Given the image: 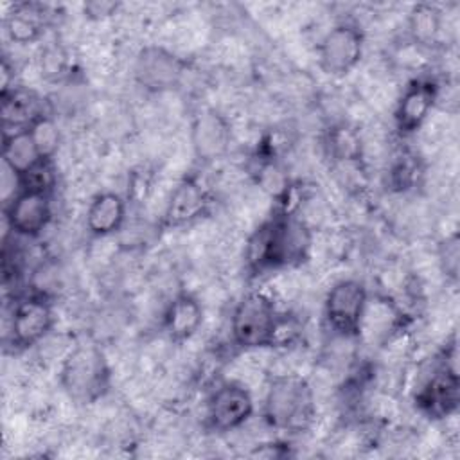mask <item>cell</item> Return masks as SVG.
Segmentation results:
<instances>
[{
	"instance_id": "1",
	"label": "cell",
	"mask_w": 460,
	"mask_h": 460,
	"mask_svg": "<svg viewBox=\"0 0 460 460\" xmlns=\"http://www.w3.org/2000/svg\"><path fill=\"white\" fill-rule=\"evenodd\" d=\"M277 203L244 244V268L253 279L302 262L309 250L311 239L305 225L286 203Z\"/></svg>"
},
{
	"instance_id": "8",
	"label": "cell",
	"mask_w": 460,
	"mask_h": 460,
	"mask_svg": "<svg viewBox=\"0 0 460 460\" xmlns=\"http://www.w3.org/2000/svg\"><path fill=\"white\" fill-rule=\"evenodd\" d=\"M56 323L50 298L41 291L20 295L11 309L9 343L16 350H27L43 341Z\"/></svg>"
},
{
	"instance_id": "11",
	"label": "cell",
	"mask_w": 460,
	"mask_h": 460,
	"mask_svg": "<svg viewBox=\"0 0 460 460\" xmlns=\"http://www.w3.org/2000/svg\"><path fill=\"white\" fill-rule=\"evenodd\" d=\"M440 95V84L429 75H419L406 83L394 108V126L399 137L415 135L431 115Z\"/></svg>"
},
{
	"instance_id": "16",
	"label": "cell",
	"mask_w": 460,
	"mask_h": 460,
	"mask_svg": "<svg viewBox=\"0 0 460 460\" xmlns=\"http://www.w3.org/2000/svg\"><path fill=\"white\" fill-rule=\"evenodd\" d=\"M128 201L115 190L97 192L84 214V228L92 237H110L126 223Z\"/></svg>"
},
{
	"instance_id": "23",
	"label": "cell",
	"mask_w": 460,
	"mask_h": 460,
	"mask_svg": "<svg viewBox=\"0 0 460 460\" xmlns=\"http://www.w3.org/2000/svg\"><path fill=\"white\" fill-rule=\"evenodd\" d=\"M18 189L25 190H34V192H43V194H54L56 183H58V174L52 160H41L34 167H31L27 172L20 174L16 178ZM14 190V192H16Z\"/></svg>"
},
{
	"instance_id": "19",
	"label": "cell",
	"mask_w": 460,
	"mask_h": 460,
	"mask_svg": "<svg viewBox=\"0 0 460 460\" xmlns=\"http://www.w3.org/2000/svg\"><path fill=\"white\" fill-rule=\"evenodd\" d=\"M2 160L4 167L16 178L41 162V156L32 142L27 128L4 129L2 133Z\"/></svg>"
},
{
	"instance_id": "7",
	"label": "cell",
	"mask_w": 460,
	"mask_h": 460,
	"mask_svg": "<svg viewBox=\"0 0 460 460\" xmlns=\"http://www.w3.org/2000/svg\"><path fill=\"white\" fill-rule=\"evenodd\" d=\"M365 32L352 22L332 25L316 43V65L327 77H347L361 63Z\"/></svg>"
},
{
	"instance_id": "5",
	"label": "cell",
	"mask_w": 460,
	"mask_h": 460,
	"mask_svg": "<svg viewBox=\"0 0 460 460\" xmlns=\"http://www.w3.org/2000/svg\"><path fill=\"white\" fill-rule=\"evenodd\" d=\"M368 289L358 279L334 282L323 298V320L341 338H359L368 307Z\"/></svg>"
},
{
	"instance_id": "15",
	"label": "cell",
	"mask_w": 460,
	"mask_h": 460,
	"mask_svg": "<svg viewBox=\"0 0 460 460\" xmlns=\"http://www.w3.org/2000/svg\"><path fill=\"white\" fill-rule=\"evenodd\" d=\"M203 305L190 291L176 293L164 311V331L174 343H185L194 338L203 323Z\"/></svg>"
},
{
	"instance_id": "21",
	"label": "cell",
	"mask_w": 460,
	"mask_h": 460,
	"mask_svg": "<svg viewBox=\"0 0 460 460\" xmlns=\"http://www.w3.org/2000/svg\"><path fill=\"white\" fill-rule=\"evenodd\" d=\"M323 146L329 158H332L336 164L359 165L363 160V144L359 133L347 124H336L329 128Z\"/></svg>"
},
{
	"instance_id": "3",
	"label": "cell",
	"mask_w": 460,
	"mask_h": 460,
	"mask_svg": "<svg viewBox=\"0 0 460 460\" xmlns=\"http://www.w3.org/2000/svg\"><path fill=\"white\" fill-rule=\"evenodd\" d=\"M59 385L75 404H93L111 388V367L101 345L92 340L77 341L63 358Z\"/></svg>"
},
{
	"instance_id": "27",
	"label": "cell",
	"mask_w": 460,
	"mask_h": 460,
	"mask_svg": "<svg viewBox=\"0 0 460 460\" xmlns=\"http://www.w3.org/2000/svg\"><path fill=\"white\" fill-rule=\"evenodd\" d=\"M119 7H120V4H117V2L93 0V2H86L83 5V13L90 20H106V18L113 16Z\"/></svg>"
},
{
	"instance_id": "10",
	"label": "cell",
	"mask_w": 460,
	"mask_h": 460,
	"mask_svg": "<svg viewBox=\"0 0 460 460\" xmlns=\"http://www.w3.org/2000/svg\"><path fill=\"white\" fill-rule=\"evenodd\" d=\"M255 413L252 392L237 381L217 385L205 404V426L214 433H228L244 426Z\"/></svg>"
},
{
	"instance_id": "25",
	"label": "cell",
	"mask_w": 460,
	"mask_h": 460,
	"mask_svg": "<svg viewBox=\"0 0 460 460\" xmlns=\"http://www.w3.org/2000/svg\"><path fill=\"white\" fill-rule=\"evenodd\" d=\"M440 264L446 279L456 282L458 268H460V241L458 234L453 232L440 244Z\"/></svg>"
},
{
	"instance_id": "24",
	"label": "cell",
	"mask_w": 460,
	"mask_h": 460,
	"mask_svg": "<svg viewBox=\"0 0 460 460\" xmlns=\"http://www.w3.org/2000/svg\"><path fill=\"white\" fill-rule=\"evenodd\" d=\"M420 174L419 160L411 153H402L395 158L388 171V185L397 192H406L417 185Z\"/></svg>"
},
{
	"instance_id": "22",
	"label": "cell",
	"mask_w": 460,
	"mask_h": 460,
	"mask_svg": "<svg viewBox=\"0 0 460 460\" xmlns=\"http://www.w3.org/2000/svg\"><path fill=\"white\" fill-rule=\"evenodd\" d=\"M32 142L41 156V160H52L56 158L59 147H61V131L56 122V117L49 111H43L38 115L29 126H27Z\"/></svg>"
},
{
	"instance_id": "13",
	"label": "cell",
	"mask_w": 460,
	"mask_h": 460,
	"mask_svg": "<svg viewBox=\"0 0 460 460\" xmlns=\"http://www.w3.org/2000/svg\"><path fill=\"white\" fill-rule=\"evenodd\" d=\"M5 226L20 237H40L52 221V194L18 189L4 207Z\"/></svg>"
},
{
	"instance_id": "2",
	"label": "cell",
	"mask_w": 460,
	"mask_h": 460,
	"mask_svg": "<svg viewBox=\"0 0 460 460\" xmlns=\"http://www.w3.org/2000/svg\"><path fill=\"white\" fill-rule=\"evenodd\" d=\"M230 338L241 350L286 347L295 338V325L262 291H248L230 314Z\"/></svg>"
},
{
	"instance_id": "17",
	"label": "cell",
	"mask_w": 460,
	"mask_h": 460,
	"mask_svg": "<svg viewBox=\"0 0 460 460\" xmlns=\"http://www.w3.org/2000/svg\"><path fill=\"white\" fill-rule=\"evenodd\" d=\"M49 9L38 2H18L5 14L4 27L11 41L18 45L36 43L43 38L49 25Z\"/></svg>"
},
{
	"instance_id": "12",
	"label": "cell",
	"mask_w": 460,
	"mask_h": 460,
	"mask_svg": "<svg viewBox=\"0 0 460 460\" xmlns=\"http://www.w3.org/2000/svg\"><path fill=\"white\" fill-rule=\"evenodd\" d=\"M212 196L198 174L187 172L172 187L162 214V226L176 230L189 226L208 214Z\"/></svg>"
},
{
	"instance_id": "6",
	"label": "cell",
	"mask_w": 460,
	"mask_h": 460,
	"mask_svg": "<svg viewBox=\"0 0 460 460\" xmlns=\"http://www.w3.org/2000/svg\"><path fill=\"white\" fill-rule=\"evenodd\" d=\"M449 350L413 394L415 408L429 420H444L458 411L460 377L455 365V345Z\"/></svg>"
},
{
	"instance_id": "9",
	"label": "cell",
	"mask_w": 460,
	"mask_h": 460,
	"mask_svg": "<svg viewBox=\"0 0 460 460\" xmlns=\"http://www.w3.org/2000/svg\"><path fill=\"white\" fill-rule=\"evenodd\" d=\"M187 68V61L172 50L162 45H146L135 56L133 79L149 93H165L181 84Z\"/></svg>"
},
{
	"instance_id": "26",
	"label": "cell",
	"mask_w": 460,
	"mask_h": 460,
	"mask_svg": "<svg viewBox=\"0 0 460 460\" xmlns=\"http://www.w3.org/2000/svg\"><path fill=\"white\" fill-rule=\"evenodd\" d=\"M66 54L59 47H47L41 54V74L49 79H59L66 72Z\"/></svg>"
},
{
	"instance_id": "18",
	"label": "cell",
	"mask_w": 460,
	"mask_h": 460,
	"mask_svg": "<svg viewBox=\"0 0 460 460\" xmlns=\"http://www.w3.org/2000/svg\"><path fill=\"white\" fill-rule=\"evenodd\" d=\"M43 111L41 97L31 88L16 84L11 90L2 92L4 129L27 128Z\"/></svg>"
},
{
	"instance_id": "14",
	"label": "cell",
	"mask_w": 460,
	"mask_h": 460,
	"mask_svg": "<svg viewBox=\"0 0 460 460\" xmlns=\"http://www.w3.org/2000/svg\"><path fill=\"white\" fill-rule=\"evenodd\" d=\"M232 142V128L223 113L216 108H203L190 124V144L194 156L210 164L221 160Z\"/></svg>"
},
{
	"instance_id": "4",
	"label": "cell",
	"mask_w": 460,
	"mask_h": 460,
	"mask_svg": "<svg viewBox=\"0 0 460 460\" xmlns=\"http://www.w3.org/2000/svg\"><path fill=\"white\" fill-rule=\"evenodd\" d=\"M314 415V392L305 377L277 374L270 379L262 402V417L268 426L279 431L300 433L313 424Z\"/></svg>"
},
{
	"instance_id": "20",
	"label": "cell",
	"mask_w": 460,
	"mask_h": 460,
	"mask_svg": "<svg viewBox=\"0 0 460 460\" xmlns=\"http://www.w3.org/2000/svg\"><path fill=\"white\" fill-rule=\"evenodd\" d=\"M444 27V13L438 5L420 2L411 5L408 13V34L413 43L428 47L435 45Z\"/></svg>"
}]
</instances>
